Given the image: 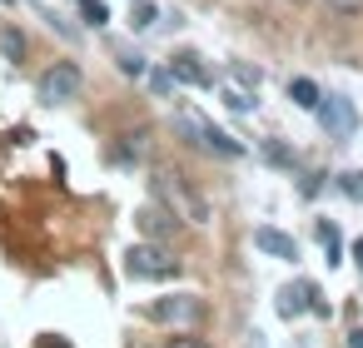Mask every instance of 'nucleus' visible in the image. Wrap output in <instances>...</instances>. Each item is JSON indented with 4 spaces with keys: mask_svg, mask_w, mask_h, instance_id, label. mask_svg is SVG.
<instances>
[{
    "mask_svg": "<svg viewBox=\"0 0 363 348\" xmlns=\"http://www.w3.org/2000/svg\"><path fill=\"white\" fill-rule=\"evenodd\" d=\"M174 125H179V130H184V135H189L199 150H209V155H224V159H239V155H244V145H239L234 135L214 130V125H209L199 110H179V115H174Z\"/></svg>",
    "mask_w": 363,
    "mask_h": 348,
    "instance_id": "nucleus-1",
    "label": "nucleus"
},
{
    "mask_svg": "<svg viewBox=\"0 0 363 348\" xmlns=\"http://www.w3.org/2000/svg\"><path fill=\"white\" fill-rule=\"evenodd\" d=\"M125 269H130L135 279H174V274H179V259H174L164 244L145 239V244H130V254H125Z\"/></svg>",
    "mask_w": 363,
    "mask_h": 348,
    "instance_id": "nucleus-2",
    "label": "nucleus"
},
{
    "mask_svg": "<svg viewBox=\"0 0 363 348\" xmlns=\"http://www.w3.org/2000/svg\"><path fill=\"white\" fill-rule=\"evenodd\" d=\"M313 115H318V130L328 135V140H348L353 130H358V110H353V100L348 95H318V105H313Z\"/></svg>",
    "mask_w": 363,
    "mask_h": 348,
    "instance_id": "nucleus-3",
    "label": "nucleus"
},
{
    "mask_svg": "<svg viewBox=\"0 0 363 348\" xmlns=\"http://www.w3.org/2000/svg\"><path fill=\"white\" fill-rule=\"evenodd\" d=\"M80 85H85L80 65L55 60V65L40 75V105H65V100H75V95H80Z\"/></svg>",
    "mask_w": 363,
    "mask_h": 348,
    "instance_id": "nucleus-4",
    "label": "nucleus"
},
{
    "mask_svg": "<svg viewBox=\"0 0 363 348\" xmlns=\"http://www.w3.org/2000/svg\"><path fill=\"white\" fill-rule=\"evenodd\" d=\"M155 194H160V204H164V209H179V214H189L194 224H204V219H209V209H204V204L179 184V174H169V169H160V174H155Z\"/></svg>",
    "mask_w": 363,
    "mask_h": 348,
    "instance_id": "nucleus-5",
    "label": "nucleus"
},
{
    "mask_svg": "<svg viewBox=\"0 0 363 348\" xmlns=\"http://www.w3.org/2000/svg\"><path fill=\"white\" fill-rule=\"evenodd\" d=\"M150 318H160V323H199V318H204V303H199L194 293L155 298V303H150Z\"/></svg>",
    "mask_w": 363,
    "mask_h": 348,
    "instance_id": "nucleus-6",
    "label": "nucleus"
},
{
    "mask_svg": "<svg viewBox=\"0 0 363 348\" xmlns=\"http://www.w3.org/2000/svg\"><path fill=\"white\" fill-rule=\"evenodd\" d=\"M135 224L145 229V239H155V244H164L174 229H179V214L174 209H164V204H145L140 214H135Z\"/></svg>",
    "mask_w": 363,
    "mask_h": 348,
    "instance_id": "nucleus-7",
    "label": "nucleus"
},
{
    "mask_svg": "<svg viewBox=\"0 0 363 348\" xmlns=\"http://www.w3.org/2000/svg\"><path fill=\"white\" fill-rule=\"evenodd\" d=\"M313 298H318V288L298 279V284L279 288V313H284V318H298V313H308V308H313Z\"/></svg>",
    "mask_w": 363,
    "mask_h": 348,
    "instance_id": "nucleus-8",
    "label": "nucleus"
},
{
    "mask_svg": "<svg viewBox=\"0 0 363 348\" xmlns=\"http://www.w3.org/2000/svg\"><path fill=\"white\" fill-rule=\"evenodd\" d=\"M254 249H264V254H274V259H298V244L284 234V229H254Z\"/></svg>",
    "mask_w": 363,
    "mask_h": 348,
    "instance_id": "nucleus-9",
    "label": "nucleus"
},
{
    "mask_svg": "<svg viewBox=\"0 0 363 348\" xmlns=\"http://www.w3.org/2000/svg\"><path fill=\"white\" fill-rule=\"evenodd\" d=\"M169 75H174L179 85H214V75H209V70L199 65V55H189V50L169 60Z\"/></svg>",
    "mask_w": 363,
    "mask_h": 348,
    "instance_id": "nucleus-10",
    "label": "nucleus"
},
{
    "mask_svg": "<svg viewBox=\"0 0 363 348\" xmlns=\"http://www.w3.org/2000/svg\"><path fill=\"white\" fill-rule=\"evenodd\" d=\"M289 100H294L298 110H313V105H318V85L298 75V80H289Z\"/></svg>",
    "mask_w": 363,
    "mask_h": 348,
    "instance_id": "nucleus-11",
    "label": "nucleus"
},
{
    "mask_svg": "<svg viewBox=\"0 0 363 348\" xmlns=\"http://www.w3.org/2000/svg\"><path fill=\"white\" fill-rule=\"evenodd\" d=\"M219 95L229 110H254V90H244V85H219Z\"/></svg>",
    "mask_w": 363,
    "mask_h": 348,
    "instance_id": "nucleus-12",
    "label": "nucleus"
},
{
    "mask_svg": "<svg viewBox=\"0 0 363 348\" xmlns=\"http://www.w3.org/2000/svg\"><path fill=\"white\" fill-rule=\"evenodd\" d=\"M0 50H6V60H21L26 55V35L16 26H6V30H0Z\"/></svg>",
    "mask_w": 363,
    "mask_h": 348,
    "instance_id": "nucleus-13",
    "label": "nucleus"
},
{
    "mask_svg": "<svg viewBox=\"0 0 363 348\" xmlns=\"http://www.w3.org/2000/svg\"><path fill=\"white\" fill-rule=\"evenodd\" d=\"M338 189H343L348 199H358V204H363V169H348V174H338Z\"/></svg>",
    "mask_w": 363,
    "mask_h": 348,
    "instance_id": "nucleus-14",
    "label": "nucleus"
},
{
    "mask_svg": "<svg viewBox=\"0 0 363 348\" xmlns=\"http://www.w3.org/2000/svg\"><path fill=\"white\" fill-rule=\"evenodd\" d=\"M120 70L140 80V75H145V55H135V50H120Z\"/></svg>",
    "mask_w": 363,
    "mask_h": 348,
    "instance_id": "nucleus-15",
    "label": "nucleus"
},
{
    "mask_svg": "<svg viewBox=\"0 0 363 348\" xmlns=\"http://www.w3.org/2000/svg\"><path fill=\"white\" fill-rule=\"evenodd\" d=\"M80 6H85V21H90V26H105V21H110L105 0H80Z\"/></svg>",
    "mask_w": 363,
    "mask_h": 348,
    "instance_id": "nucleus-16",
    "label": "nucleus"
},
{
    "mask_svg": "<svg viewBox=\"0 0 363 348\" xmlns=\"http://www.w3.org/2000/svg\"><path fill=\"white\" fill-rule=\"evenodd\" d=\"M234 80H239L244 90H259V80H264V75H259L254 65H234Z\"/></svg>",
    "mask_w": 363,
    "mask_h": 348,
    "instance_id": "nucleus-17",
    "label": "nucleus"
},
{
    "mask_svg": "<svg viewBox=\"0 0 363 348\" xmlns=\"http://www.w3.org/2000/svg\"><path fill=\"white\" fill-rule=\"evenodd\" d=\"M145 26H155V6H150V0L135 6V30H145Z\"/></svg>",
    "mask_w": 363,
    "mask_h": 348,
    "instance_id": "nucleus-18",
    "label": "nucleus"
},
{
    "mask_svg": "<svg viewBox=\"0 0 363 348\" xmlns=\"http://www.w3.org/2000/svg\"><path fill=\"white\" fill-rule=\"evenodd\" d=\"M328 11H343V16H358L363 11V0H323Z\"/></svg>",
    "mask_w": 363,
    "mask_h": 348,
    "instance_id": "nucleus-19",
    "label": "nucleus"
},
{
    "mask_svg": "<svg viewBox=\"0 0 363 348\" xmlns=\"http://www.w3.org/2000/svg\"><path fill=\"white\" fill-rule=\"evenodd\" d=\"M264 155H269L274 164H289V150H284V145H264Z\"/></svg>",
    "mask_w": 363,
    "mask_h": 348,
    "instance_id": "nucleus-20",
    "label": "nucleus"
},
{
    "mask_svg": "<svg viewBox=\"0 0 363 348\" xmlns=\"http://www.w3.org/2000/svg\"><path fill=\"white\" fill-rule=\"evenodd\" d=\"M164 348H204V343H199V338H169Z\"/></svg>",
    "mask_w": 363,
    "mask_h": 348,
    "instance_id": "nucleus-21",
    "label": "nucleus"
},
{
    "mask_svg": "<svg viewBox=\"0 0 363 348\" xmlns=\"http://www.w3.org/2000/svg\"><path fill=\"white\" fill-rule=\"evenodd\" d=\"M353 264L363 269V239H353Z\"/></svg>",
    "mask_w": 363,
    "mask_h": 348,
    "instance_id": "nucleus-22",
    "label": "nucleus"
},
{
    "mask_svg": "<svg viewBox=\"0 0 363 348\" xmlns=\"http://www.w3.org/2000/svg\"><path fill=\"white\" fill-rule=\"evenodd\" d=\"M348 348H363V328H353V333H348Z\"/></svg>",
    "mask_w": 363,
    "mask_h": 348,
    "instance_id": "nucleus-23",
    "label": "nucleus"
}]
</instances>
